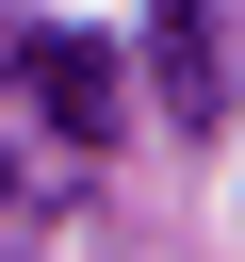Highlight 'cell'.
Returning <instances> with one entry per match:
<instances>
[{"mask_svg":"<svg viewBox=\"0 0 245 262\" xmlns=\"http://www.w3.org/2000/svg\"><path fill=\"white\" fill-rule=\"evenodd\" d=\"M0 82L65 131V147H114V49L98 33H49V16H0Z\"/></svg>","mask_w":245,"mask_h":262,"instance_id":"6da1fadb","label":"cell"},{"mask_svg":"<svg viewBox=\"0 0 245 262\" xmlns=\"http://www.w3.org/2000/svg\"><path fill=\"white\" fill-rule=\"evenodd\" d=\"M147 66H163V115H180V131L229 115V33H212V0H163V16H147Z\"/></svg>","mask_w":245,"mask_h":262,"instance_id":"7a4b0ae2","label":"cell"}]
</instances>
